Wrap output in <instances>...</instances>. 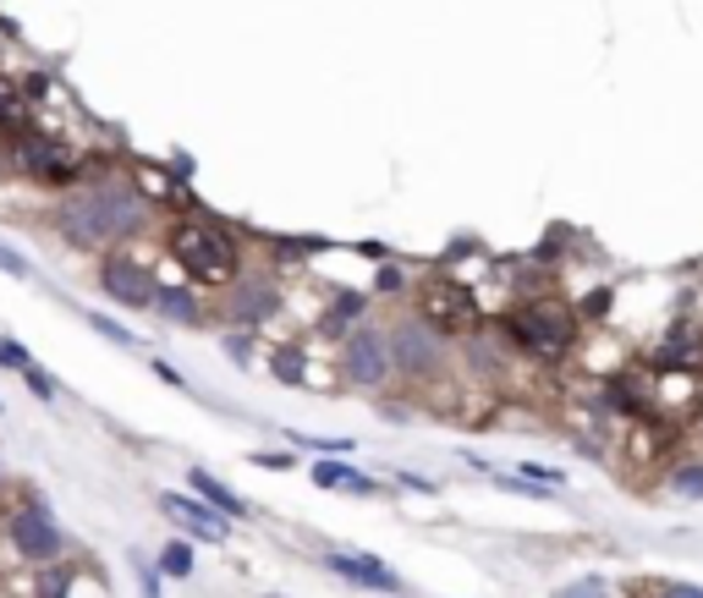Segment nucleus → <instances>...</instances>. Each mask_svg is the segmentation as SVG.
Here are the masks:
<instances>
[{
	"label": "nucleus",
	"instance_id": "6",
	"mask_svg": "<svg viewBox=\"0 0 703 598\" xmlns=\"http://www.w3.org/2000/svg\"><path fill=\"white\" fill-rule=\"evenodd\" d=\"M335 368H341V379H346L352 390H369V395H380V390L396 379L385 324H369V319H364L358 330H346V335H341V352H335Z\"/></svg>",
	"mask_w": 703,
	"mask_h": 598
},
{
	"label": "nucleus",
	"instance_id": "23",
	"mask_svg": "<svg viewBox=\"0 0 703 598\" xmlns=\"http://www.w3.org/2000/svg\"><path fill=\"white\" fill-rule=\"evenodd\" d=\"M83 319H89V330H100L105 341H116V346H138V335H132L127 324H116L111 313H83Z\"/></svg>",
	"mask_w": 703,
	"mask_h": 598
},
{
	"label": "nucleus",
	"instance_id": "3",
	"mask_svg": "<svg viewBox=\"0 0 703 598\" xmlns=\"http://www.w3.org/2000/svg\"><path fill=\"white\" fill-rule=\"evenodd\" d=\"M7 160H12V176H23L28 187H45V193H67V187H78L83 171H89V160H83L61 133H50V127H39V122L7 143Z\"/></svg>",
	"mask_w": 703,
	"mask_h": 598
},
{
	"label": "nucleus",
	"instance_id": "10",
	"mask_svg": "<svg viewBox=\"0 0 703 598\" xmlns=\"http://www.w3.org/2000/svg\"><path fill=\"white\" fill-rule=\"evenodd\" d=\"M324 565H330V571H335L341 582H352V587H369V593H391V598H396V593L407 587V582H402V576H396V571H391V565L380 560V554H352V549H330V554H324Z\"/></svg>",
	"mask_w": 703,
	"mask_h": 598
},
{
	"label": "nucleus",
	"instance_id": "15",
	"mask_svg": "<svg viewBox=\"0 0 703 598\" xmlns=\"http://www.w3.org/2000/svg\"><path fill=\"white\" fill-rule=\"evenodd\" d=\"M187 488H193L204 505H215L220 516H247V499H242V494H231V488H226L215 472H204V467H193V472H187Z\"/></svg>",
	"mask_w": 703,
	"mask_h": 598
},
{
	"label": "nucleus",
	"instance_id": "8",
	"mask_svg": "<svg viewBox=\"0 0 703 598\" xmlns=\"http://www.w3.org/2000/svg\"><path fill=\"white\" fill-rule=\"evenodd\" d=\"M7 538H12L18 560H28V565H50V560L67 554V538H61V527H56V516H50V505L39 494H28L7 516Z\"/></svg>",
	"mask_w": 703,
	"mask_h": 598
},
{
	"label": "nucleus",
	"instance_id": "13",
	"mask_svg": "<svg viewBox=\"0 0 703 598\" xmlns=\"http://www.w3.org/2000/svg\"><path fill=\"white\" fill-rule=\"evenodd\" d=\"M648 363L654 368H698L703 363V330L698 324H676L659 341V352H648Z\"/></svg>",
	"mask_w": 703,
	"mask_h": 598
},
{
	"label": "nucleus",
	"instance_id": "16",
	"mask_svg": "<svg viewBox=\"0 0 703 598\" xmlns=\"http://www.w3.org/2000/svg\"><path fill=\"white\" fill-rule=\"evenodd\" d=\"M313 483H319V488H346V494H380L374 478H364L358 467H346V461H330V456L313 467Z\"/></svg>",
	"mask_w": 703,
	"mask_h": 598
},
{
	"label": "nucleus",
	"instance_id": "31",
	"mask_svg": "<svg viewBox=\"0 0 703 598\" xmlns=\"http://www.w3.org/2000/svg\"><path fill=\"white\" fill-rule=\"evenodd\" d=\"M253 461H258V467H269V472H286V467H291V450H258Z\"/></svg>",
	"mask_w": 703,
	"mask_h": 598
},
{
	"label": "nucleus",
	"instance_id": "17",
	"mask_svg": "<svg viewBox=\"0 0 703 598\" xmlns=\"http://www.w3.org/2000/svg\"><path fill=\"white\" fill-rule=\"evenodd\" d=\"M269 373H275L280 384H308V346H302V341H280V346L269 352Z\"/></svg>",
	"mask_w": 703,
	"mask_h": 598
},
{
	"label": "nucleus",
	"instance_id": "30",
	"mask_svg": "<svg viewBox=\"0 0 703 598\" xmlns=\"http://www.w3.org/2000/svg\"><path fill=\"white\" fill-rule=\"evenodd\" d=\"M402 286H407V280H402V269H391V264H385V269L374 275V291H385V297H396Z\"/></svg>",
	"mask_w": 703,
	"mask_h": 598
},
{
	"label": "nucleus",
	"instance_id": "2",
	"mask_svg": "<svg viewBox=\"0 0 703 598\" xmlns=\"http://www.w3.org/2000/svg\"><path fill=\"white\" fill-rule=\"evenodd\" d=\"M165 258L187 275V286H204V291H226L242 269H247V253H242V242L226 231V226H215V220H204V215H187V220H176L171 231H165Z\"/></svg>",
	"mask_w": 703,
	"mask_h": 598
},
{
	"label": "nucleus",
	"instance_id": "11",
	"mask_svg": "<svg viewBox=\"0 0 703 598\" xmlns=\"http://www.w3.org/2000/svg\"><path fill=\"white\" fill-rule=\"evenodd\" d=\"M160 505H165V516H176L187 532H198L204 543H226V532H231V516H220L215 505H204L198 494H160Z\"/></svg>",
	"mask_w": 703,
	"mask_h": 598
},
{
	"label": "nucleus",
	"instance_id": "12",
	"mask_svg": "<svg viewBox=\"0 0 703 598\" xmlns=\"http://www.w3.org/2000/svg\"><path fill=\"white\" fill-rule=\"evenodd\" d=\"M149 313H160L165 324H176V330H198V324H209V308L198 302V291L193 286H165L160 280V291H154V308Z\"/></svg>",
	"mask_w": 703,
	"mask_h": 598
},
{
	"label": "nucleus",
	"instance_id": "27",
	"mask_svg": "<svg viewBox=\"0 0 703 598\" xmlns=\"http://www.w3.org/2000/svg\"><path fill=\"white\" fill-rule=\"evenodd\" d=\"M132 571H138V587H143V598H160V571H154L143 554H132Z\"/></svg>",
	"mask_w": 703,
	"mask_h": 598
},
{
	"label": "nucleus",
	"instance_id": "4",
	"mask_svg": "<svg viewBox=\"0 0 703 598\" xmlns=\"http://www.w3.org/2000/svg\"><path fill=\"white\" fill-rule=\"evenodd\" d=\"M413 313H418L435 335H446V341L484 330V302H479V291H473L468 280H457V275H424V280L413 286Z\"/></svg>",
	"mask_w": 703,
	"mask_h": 598
},
{
	"label": "nucleus",
	"instance_id": "1",
	"mask_svg": "<svg viewBox=\"0 0 703 598\" xmlns=\"http://www.w3.org/2000/svg\"><path fill=\"white\" fill-rule=\"evenodd\" d=\"M577 335H583V319L566 297L555 291H522L506 313H500V341H511L517 357L528 363H544V368H561L572 352H577Z\"/></svg>",
	"mask_w": 703,
	"mask_h": 598
},
{
	"label": "nucleus",
	"instance_id": "7",
	"mask_svg": "<svg viewBox=\"0 0 703 598\" xmlns=\"http://www.w3.org/2000/svg\"><path fill=\"white\" fill-rule=\"evenodd\" d=\"M94 280H100V291H105L116 308H127V313H149V308H154V291H160V269H154L143 253H132V248L100 253Z\"/></svg>",
	"mask_w": 703,
	"mask_h": 598
},
{
	"label": "nucleus",
	"instance_id": "26",
	"mask_svg": "<svg viewBox=\"0 0 703 598\" xmlns=\"http://www.w3.org/2000/svg\"><path fill=\"white\" fill-rule=\"evenodd\" d=\"M220 346H226V357H231L237 368H247V363H253V335H247V330H242V335H237V330H231V335H220Z\"/></svg>",
	"mask_w": 703,
	"mask_h": 598
},
{
	"label": "nucleus",
	"instance_id": "34",
	"mask_svg": "<svg viewBox=\"0 0 703 598\" xmlns=\"http://www.w3.org/2000/svg\"><path fill=\"white\" fill-rule=\"evenodd\" d=\"M154 373H160V379H165V384H171V390H182V373H176V368H171V363H160V357H154Z\"/></svg>",
	"mask_w": 703,
	"mask_h": 598
},
{
	"label": "nucleus",
	"instance_id": "9",
	"mask_svg": "<svg viewBox=\"0 0 703 598\" xmlns=\"http://www.w3.org/2000/svg\"><path fill=\"white\" fill-rule=\"evenodd\" d=\"M226 291H231V297H226V319H231V324H242V330H258V324H269V319L286 308L280 280H275V275H264V269H242Z\"/></svg>",
	"mask_w": 703,
	"mask_h": 598
},
{
	"label": "nucleus",
	"instance_id": "33",
	"mask_svg": "<svg viewBox=\"0 0 703 598\" xmlns=\"http://www.w3.org/2000/svg\"><path fill=\"white\" fill-rule=\"evenodd\" d=\"M396 483H402V488H418V494H435V488H440L435 478H418V472H396Z\"/></svg>",
	"mask_w": 703,
	"mask_h": 598
},
{
	"label": "nucleus",
	"instance_id": "32",
	"mask_svg": "<svg viewBox=\"0 0 703 598\" xmlns=\"http://www.w3.org/2000/svg\"><path fill=\"white\" fill-rule=\"evenodd\" d=\"M659 598H703V587H698V582H665Z\"/></svg>",
	"mask_w": 703,
	"mask_h": 598
},
{
	"label": "nucleus",
	"instance_id": "22",
	"mask_svg": "<svg viewBox=\"0 0 703 598\" xmlns=\"http://www.w3.org/2000/svg\"><path fill=\"white\" fill-rule=\"evenodd\" d=\"M495 488H511V494H522V499H555V494H561V488L533 483V478H522V472H495Z\"/></svg>",
	"mask_w": 703,
	"mask_h": 598
},
{
	"label": "nucleus",
	"instance_id": "24",
	"mask_svg": "<svg viewBox=\"0 0 703 598\" xmlns=\"http://www.w3.org/2000/svg\"><path fill=\"white\" fill-rule=\"evenodd\" d=\"M23 384H28V390H34L39 401H56V395H61V384H56V373H45L39 363H28V368H23Z\"/></svg>",
	"mask_w": 703,
	"mask_h": 598
},
{
	"label": "nucleus",
	"instance_id": "38",
	"mask_svg": "<svg viewBox=\"0 0 703 598\" xmlns=\"http://www.w3.org/2000/svg\"><path fill=\"white\" fill-rule=\"evenodd\" d=\"M0 412H7V406H0Z\"/></svg>",
	"mask_w": 703,
	"mask_h": 598
},
{
	"label": "nucleus",
	"instance_id": "18",
	"mask_svg": "<svg viewBox=\"0 0 703 598\" xmlns=\"http://www.w3.org/2000/svg\"><path fill=\"white\" fill-rule=\"evenodd\" d=\"M72 587H78V565H67V560H50L34 576V598H72Z\"/></svg>",
	"mask_w": 703,
	"mask_h": 598
},
{
	"label": "nucleus",
	"instance_id": "5",
	"mask_svg": "<svg viewBox=\"0 0 703 598\" xmlns=\"http://www.w3.org/2000/svg\"><path fill=\"white\" fill-rule=\"evenodd\" d=\"M385 335H391V368H396L402 384H435V379L451 368L446 335H435L413 308H402V313L385 324Z\"/></svg>",
	"mask_w": 703,
	"mask_h": 598
},
{
	"label": "nucleus",
	"instance_id": "37",
	"mask_svg": "<svg viewBox=\"0 0 703 598\" xmlns=\"http://www.w3.org/2000/svg\"><path fill=\"white\" fill-rule=\"evenodd\" d=\"M0 488H7V478H0Z\"/></svg>",
	"mask_w": 703,
	"mask_h": 598
},
{
	"label": "nucleus",
	"instance_id": "14",
	"mask_svg": "<svg viewBox=\"0 0 703 598\" xmlns=\"http://www.w3.org/2000/svg\"><path fill=\"white\" fill-rule=\"evenodd\" d=\"M369 291H335V308H324L319 313V335H330V341H341L346 330H358L364 319H369Z\"/></svg>",
	"mask_w": 703,
	"mask_h": 598
},
{
	"label": "nucleus",
	"instance_id": "20",
	"mask_svg": "<svg viewBox=\"0 0 703 598\" xmlns=\"http://www.w3.org/2000/svg\"><path fill=\"white\" fill-rule=\"evenodd\" d=\"M670 494L703 499V461H676V467H670Z\"/></svg>",
	"mask_w": 703,
	"mask_h": 598
},
{
	"label": "nucleus",
	"instance_id": "25",
	"mask_svg": "<svg viewBox=\"0 0 703 598\" xmlns=\"http://www.w3.org/2000/svg\"><path fill=\"white\" fill-rule=\"evenodd\" d=\"M34 363V352L23 346V341H12V335H0V368H12V373H23Z\"/></svg>",
	"mask_w": 703,
	"mask_h": 598
},
{
	"label": "nucleus",
	"instance_id": "21",
	"mask_svg": "<svg viewBox=\"0 0 703 598\" xmlns=\"http://www.w3.org/2000/svg\"><path fill=\"white\" fill-rule=\"evenodd\" d=\"M610 302H615V291H610V286H593V291H583L572 308H577L583 324H593V319H610Z\"/></svg>",
	"mask_w": 703,
	"mask_h": 598
},
{
	"label": "nucleus",
	"instance_id": "36",
	"mask_svg": "<svg viewBox=\"0 0 703 598\" xmlns=\"http://www.w3.org/2000/svg\"><path fill=\"white\" fill-rule=\"evenodd\" d=\"M698 423H703V401H698Z\"/></svg>",
	"mask_w": 703,
	"mask_h": 598
},
{
	"label": "nucleus",
	"instance_id": "29",
	"mask_svg": "<svg viewBox=\"0 0 703 598\" xmlns=\"http://www.w3.org/2000/svg\"><path fill=\"white\" fill-rule=\"evenodd\" d=\"M561 598H604V582H599V576H583V582L561 587Z\"/></svg>",
	"mask_w": 703,
	"mask_h": 598
},
{
	"label": "nucleus",
	"instance_id": "19",
	"mask_svg": "<svg viewBox=\"0 0 703 598\" xmlns=\"http://www.w3.org/2000/svg\"><path fill=\"white\" fill-rule=\"evenodd\" d=\"M193 571H198L193 543H187V538H171V543L160 549V576H193Z\"/></svg>",
	"mask_w": 703,
	"mask_h": 598
},
{
	"label": "nucleus",
	"instance_id": "35",
	"mask_svg": "<svg viewBox=\"0 0 703 598\" xmlns=\"http://www.w3.org/2000/svg\"><path fill=\"white\" fill-rule=\"evenodd\" d=\"M0 176H12V160H7V143H0Z\"/></svg>",
	"mask_w": 703,
	"mask_h": 598
},
{
	"label": "nucleus",
	"instance_id": "28",
	"mask_svg": "<svg viewBox=\"0 0 703 598\" xmlns=\"http://www.w3.org/2000/svg\"><path fill=\"white\" fill-rule=\"evenodd\" d=\"M0 269H7L12 280H34V264L23 253H12V248H0Z\"/></svg>",
	"mask_w": 703,
	"mask_h": 598
}]
</instances>
